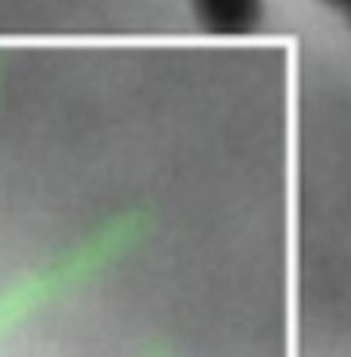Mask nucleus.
I'll return each mask as SVG.
<instances>
[{
	"label": "nucleus",
	"mask_w": 351,
	"mask_h": 357,
	"mask_svg": "<svg viewBox=\"0 0 351 357\" xmlns=\"http://www.w3.org/2000/svg\"><path fill=\"white\" fill-rule=\"evenodd\" d=\"M196 10L215 31H246L258 19V0H196Z\"/></svg>",
	"instance_id": "f257e3e1"
},
{
	"label": "nucleus",
	"mask_w": 351,
	"mask_h": 357,
	"mask_svg": "<svg viewBox=\"0 0 351 357\" xmlns=\"http://www.w3.org/2000/svg\"><path fill=\"white\" fill-rule=\"evenodd\" d=\"M329 3H339V6H348L351 0H329Z\"/></svg>",
	"instance_id": "f03ea898"
},
{
	"label": "nucleus",
	"mask_w": 351,
	"mask_h": 357,
	"mask_svg": "<svg viewBox=\"0 0 351 357\" xmlns=\"http://www.w3.org/2000/svg\"><path fill=\"white\" fill-rule=\"evenodd\" d=\"M345 10H348V16H351V3H348V6H345Z\"/></svg>",
	"instance_id": "7ed1b4c3"
}]
</instances>
